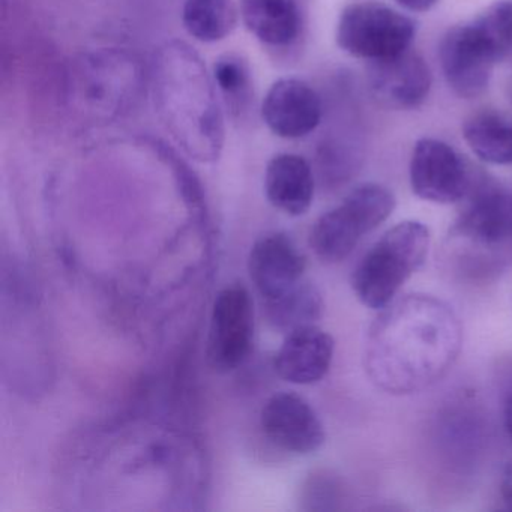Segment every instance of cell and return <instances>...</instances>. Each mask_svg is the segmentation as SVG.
Returning a JSON list of instances; mask_svg holds the SVG:
<instances>
[{
    "instance_id": "6da1fadb",
    "label": "cell",
    "mask_w": 512,
    "mask_h": 512,
    "mask_svg": "<svg viewBox=\"0 0 512 512\" xmlns=\"http://www.w3.org/2000/svg\"><path fill=\"white\" fill-rule=\"evenodd\" d=\"M463 329L455 311L430 295L403 296L380 310L365 343L371 382L410 395L439 382L460 355Z\"/></svg>"
},
{
    "instance_id": "7a4b0ae2",
    "label": "cell",
    "mask_w": 512,
    "mask_h": 512,
    "mask_svg": "<svg viewBox=\"0 0 512 512\" xmlns=\"http://www.w3.org/2000/svg\"><path fill=\"white\" fill-rule=\"evenodd\" d=\"M155 110L188 157L202 163L220 158L226 124L217 86L199 53L172 40L155 50L149 68Z\"/></svg>"
},
{
    "instance_id": "3957f363",
    "label": "cell",
    "mask_w": 512,
    "mask_h": 512,
    "mask_svg": "<svg viewBox=\"0 0 512 512\" xmlns=\"http://www.w3.org/2000/svg\"><path fill=\"white\" fill-rule=\"evenodd\" d=\"M143 80L139 59L127 50H95L70 65L67 101L77 115L89 121H115L134 107Z\"/></svg>"
},
{
    "instance_id": "277c9868",
    "label": "cell",
    "mask_w": 512,
    "mask_h": 512,
    "mask_svg": "<svg viewBox=\"0 0 512 512\" xmlns=\"http://www.w3.org/2000/svg\"><path fill=\"white\" fill-rule=\"evenodd\" d=\"M430 230L419 221H403L389 229L353 269L352 289L371 310L394 301L401 287L424 265Z\"/></svg>"
},
{
    "instance_id": "5b68a950",
    "label": "cell",
    "mask_w": 512,
    "mask_h": 512,
    "mask_svg": "<svg viewBox=\"0 0 512 512\" xmlns=\"http://www.w3.org/2000/svg\"><path fill=\"white\" fill-rule=\"evenodd\" d=\"M451 247L463 251L470 272H490L512 262V193L482 185L455 221Z\"/></svg>"
},
{
    "instance_id": "8992f818",
    "label": "cell",
    "mask_w": 512,
    "mask_h": 512,
    "mask_svg": "<svg viewBox=\"0 0 512 512\" xmlns=\"http://www.w3.org/2000/svg\"><path fill=\"white\" fill-rule=\"evenodd\" d=\"M395 209V197L379 184H364L325 212L314 223L310 245L322 262L347 259L367 233L385 223Z\"/></svg>"
},
{
    "instance_id": "52a82bcc",
    "label": "cell",
    "mask_w": 512,
    "mask_h": 512,
    "mask_svg": "<svg viewBox=\"0 0 512 512\" xmlns=\"http://www.w3.org/2000/svg\"><path fill=\"white\" fill-rule=\"evenodd\" d=\"M415 35L410 17L377 2H359L344 8L335 40L343 52L373 62L406 52Z\"/></svg>"
},
{
    "instance_id": "ba28073f",
    "label": "cell",
    "mask_w": 512,
    "mask_h": 512,
    "mask_svg": "<svg viewBox=\"0 0 512 512\" xmlns=\"http://www.w3.org/2000/svg\"><path fill=\"white\" fill-rule=\"evenodd\" d=\"M254 304L242 284H230L217 293L212 305L206 356L217 373L241 367L254 344Z\"/></svg>"
},
{
    "instance_id": "9c48e42d",
    "label": "cell",
    "mask_w": 512,
    "mask_h": 512,
    "mask_svg": "<svg viewBox=\"0 0 512 512\" xmlns=\"http://www.w3.org/2000/svg\"><path fill=\"white\" fill-rule=\"evenodd\" d=\"M409 173L413 193L439 205L460 202L473 188V175L464 158L436 139L416 143Z\"/></svg>"
},
{
    "instance_id": "30bf717a",
    "label": "cell",
    "mask_w": 512,
    "mask_h": 512,
    "mask_svg": "<svg viewBox=\"0 0 512 512\" xmlns=\"http://www.w3.org/2000/svg\"><path fill=\"white\" fill-rule=\"evenodd\" d=\"M439 56L446 82L458 97L466 100L484 94L494 65L502 61L472 22L446 32Z\"/></svg>"
},
{
    "instance_id": "8fae6325",
    "label": "cell",
    "mask_w": 512,
    "mask_h": 512,
    "mask_svg": "<svg viewBox=\"0 0 512 512\" xmlns=\"http://www.w3.org/2000/svg\"><path fill=\"white\" fill-rule=\"evenodd\" d=\"M260 425L275 446L292 454H313L326 439L325 427L316 410L295 392L272 395L262 407Z\"/></svg>"
},
{
    "instance_id": "7c38bea8",
    "label": "cell",
    "mask_w": 512,
    "mask_h": 512,
    "mask_svg": "<svg viewBox=\"0 0 512 512\" xmlns=\"http://www.w3.org/2000/svg\"><path fill=\"white\" fill-rule=\"evenodd\" d=\"M307 260L286 233H269L254 242L248 272L266 302L286 295L304 281Z\"/></svg>"
},
{
    "instance_id": "4fadbf2b",
    "label": "cell",
    "mask_w": 512,
    "mask_h": 512,
    "mask_svg": "<svg viewBox=\"0 0 512 512\" xmlns=\"http://www.w3.org/2000/svg\"><path fill=\"white\" fill-rule=\"evenodd\" d=\"M371 94L382 106L412 110L427 100L431 73L419 53L406 50L392 58L373 61L368 70Z\"/></svg>"
},
{
    "instance_id": "5bb4252c",
    "label": "cell",
    "mask_w": 512,
    "mask_h": 512,
    "mask_svg": "<svg viewBox=\"0 0 512 512\" xmlns=\"http://www.w3.org/2000/svg\"><path fill=\"white\" fill-rule=\"evenodd\" d=\"M263 122L281 139H302L319 127L322 101L308 83L299 79H280L263 98Z\"/></svg>"
},
{
    "instance_id": "9a60e30c",
    "label": "cell",
    "mask_w": 512,
    "mask_h": 512,
    "mask_svg": "<svg viewBox=\"0 0 512 512\" xmlns=\"http://www.w3.org/2000/svg\"><path fill=\"white\" fill-rule=\"evenodd\" d=\"M335 341L316 325L302 326L286 335L275 356V371L293 385H313L328 374Z\"/></svg>"
},
{
    "instance_id": "2e32d148",
    "label": "cell",
    "mask_w": 512,
    "mask_h": 512,
    "mask_svg": "<svg viewBox=\"0 0 512 512\" xmlns=\"http://www.w3.org/2000/svg\"><path fill=\"white\" fill-rule=\"evenodd\" d=\"M314 188L313 170L301 155L278 154L266 166V199L290 217L307 214L313 205Z\"/></svg>"
},
{
    "instance_id": "e0dca14e",
    "label": "cell",
    "mask_w": 512,
    "mask_h": 512,
    "mask_svg": "<svg viewBox=\"0 0 512 512\" xmlns=\"http://www.w3.org/2000/svg\"><path fill=\"white\" fill-rule=\"evenodd\" d=\"M239 14L248 32L265 46L283 49L301 35L298 0H239Z\"/></svg>"
},
{
    "instance_id": "ac0fdd59",
    "label": "cell",
    "mask_w": 512,
    "mask_h": 512,
    "mask_svg": "<svg viewBox=\"0 0 512 512\" xmlns=\"http://www.w3.org/2000/svg\"><path fill=\"white\" fill-rule=\"evenodd\" d=\"M463 137L485 163L512 164V119L494 112L476 113L464 122Z\"/></svg>"
},
{
    "instance_id": "d6986e66",
    "label": "cell",
    "mask_w": 512,
    "mask_h": 512,
    "mask_svg": "<svg viewBox=\"0 0 512 512\" xmlns=\"http://www.w3.org/2000/svg\"><path fill=\"white\" fill-rule=\"evenodd\" d=\"M212 79L230 116L236 121L247 118L254 106L253 74L248 62L236 53L221 55L212 67Z\"/></svg>"
},
{
    "instance_id": "ffe728a7",
    "label": "cell",
    "mask_w": 512,
    "mask_h": 512,
    "mask_svg": "<svg viewBox=\"0 0 512 512\" xmlns=\"http://www.w3.org/2000/svg\"><path fill=\"white\" fill-rule=\"evenodd\" d=\"M239 17L233 0H185L182 25L190 37L212 44L229 37Z\"/></svg>"
},
{
    "instance_id": "44dd1931",
    "label": "cell",
    "mask_w": 512,
    "mask_h": 512,
    "mask_svg": "<svg viewBox=\"0 0 512 512\" xmlns=\"http://www.w3.org/2000/svg\"><path fill=\"white\" fill-rule=\"evenodd\" d=\"M322 313V295L308 281H302L286 295L266 302L268 322L272 328L286 334L302 326L314 325L322 317Z\"/></svg>"
},
{
    "instance_id": "7402d4cb",
    "label": "cell",
    "mask_w": 512,
    "mask_h": 512,
    "mask_svg": "<svg viewBox=\"0 0 512 512\" xmlns=\"http://www.w3.org/2000/svg\"><path fill=\"white\" fill-rule=\"evenodd\" d=\"M500 59L512 50V0H499L472 20Z\"/></svg>"
},
{
    "instance_id": "603a6c76",
    "label": "cell",
    "mask_w": 512,
    "mask_h": 512,
    "mask_svg": "<svg viewBox=\"0 0 512 512\" xmlns=\"http://www.w3.org/2000/svg\"><path fill=\"white\" fill-rule=\"evenodd\" d=\"M500 494L506 508L512 509V461H508L503 467L502 478H500Z\"/></svg>"
},
{
    "instance_id": "cb8c5ba5",
    "label": "cell",
    "mask_w": 512,
    "mask_h": 512,
    "mask_svg": "<svg viewBox=\"0 0 512 512\" xmlns=\"http://www.w3.org/2000/svg\"><path fill=\"white\" fill-rule=\"evenodd\" d=\"M395 2L412 13H427L439 0H395Z\"/></svg>"
},
{
    "instance_id": "d4e9b609",
    "label": "cell",
    "mask_w": 512,
    "mask_h": 512,
    "mask_svg": "<svg viewBox=\"0 0 512 512\" xmlns=\"http://www.w3.org/2000/svg\"><path fill=\"white\" fill-rule=\"evenodd\" d=\"M503 424H505L506 433L512 440V395L506 400L505 410H503Z\"/></svg>"
},
{
    "instance_id": "484cf974",
    "label": "cell",
    "mask_w": 512,
    "mask_h": 512,
    "mask_svg": "<svg viewBox=\"0 0 512 512\" xmlns=\"http://www.w3.org/2000/svg\"><path fill=\"white\" fill-rule=\"evenodd\" d=\"M509 97H511V101H512V85H511V92H509Z\"/></svg>"
}]
</instances>
